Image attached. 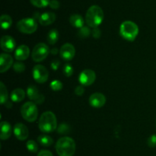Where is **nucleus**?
Wrapping results in <instances>:
<instances>
[{
    "label": "nucleus",
    "instance_id": "nucleus-34",
    "mask_svg": "<svg viewBox=\"0 0 156 156\" xmlns=\"http://www.w3.org/2000/svg\"><path fill=\"white\" fill-rule=\"evenodd\" d=\"M91 35H92V36L94 38H99L101 37V31L100 30V28L98 27L94 28L92 29V31H91Z\"/></svg>",
    "mask_w": 156,
    "mask_h": 156
},
{
    "label": "nucleus",
    "instance_id": "nucleus-8",
    "mask_svg": "<svg viewBox=\"0 0 156 156\" xmlns=\"http://www.w3.org/2000/svg\"><path fill=\"white\" fill-rule=\"evenodd\" d=\"M34 80L38 84H44L48 80L49 72L44 66L38 64L34 67L32 70Z\"/></svg>",
    "mask_w": 156,
    "mask_h": 156
},
{
    "label": "nucleus",
    "instance_id": "nucleus-6",
    "mask_svg": "<svg viewBox=\"0 0 156 156\" xmlns=\"http://www.w3.org/2000/svg\"><path fill=\"white\" fill-rule=\"evenodd\" d=\"M17 28L24 34H32L37 29V23L33 18H26L17 23Z\"/></svg>",
    "mask_w": 156,
    "mask_h": 156
},
{
    "label": "nucleus",
    "instance_id": "nucleus-31",
    "mask_svg": "<svg viewBox=\"0 0 156 156\" xmlns=\"http://www.w3.org/2000/svg\"><path fill=\"white\" fill-rule=\"evenodd\" d=\"M13 69L16 73H22L25 70V65L21 62H16L14 64Z\"/></svg>",
    "mask_w": 156,
    "mask_h": 156
},
{
    "label": "nucleus",
    "instance_id": "nucleus-25",
    "mask_svg": "<svg viewBox=\"0 0 156 156\" xmlns=\"http://www.w3.org/2000/svg\"><path fill=\"white\" fill-rule=\"evenodd\" d=\"M71 131V127L67 123H61L57 126V132L61 135L69 134Z\"/></svg>",
    "mask_w": 156,
    "mask_h": 156
},
{
    "label": "nucleus",
    "instance_id": "nucleus-26",
    "mask_svg": "<svg viewBox=\"0 0 156 156\" xmlns=\"http://www.w3.org/2000/svg\"><path fill=\"white\" fill-rule=\"evenodd\" d=\"M91 33V29L89 28V27H87V26H83L82 28H79V32H78V35H79V38H87L90 36Z\"/></svg>",
    "mask_w": 156,
    "mask_h": 156
},
{
    "label": "nucleus",
    "instance_id": "nucleus-7",
    "mask_svg": "<svg viewBox=\"0 0 156 156\" xmlns=\"http://www.w3.org/2000/svg\"><path fill=\"white\" fill-rule=\"evenodd\" d=\"M50 49L44 43H38L34 46L31 53L32 59L35 62H41L48 56Z\"/></svg>",
    "mask_w": 156,
    "mask_h": 156
},
{
    "label": "nucleus",
    "instance_id": "nucleus-13",
    "mask_svg": "<svg viewBox=\"0 0 156 156\" xmlns=\"http://www.w3.org/2000/svg\"><path fill=\"white\" fill-rule=\"evenodd\" d=\"M89 104L94 108H101L105 106L106 102V97L101 93H94L90 96Z\"/></svg>",
    "mask_w": 156,
    "mask_h": 156
},
{
    "label": "nucleus",
    "instance_id": "nucleus-37",
    "mask_svg": "<svg viewBox=\"0 0 156 156\" xmlns=\"http://www.w3.org/2000/svg\"><path fill=\"white\" fill-rule=\"evenodd\" d=\"M37 156H53V153L49 150H41L39 153H38Z\"/></svg>",
    "mask_w": 156,
    "mask_h": 156
},
{
    "label": "nucleus",
    "instance_id": "nucleus-17",
    "mask_svg": "<svg viewBox=\"0 0 156 156\" xmlns=\"http://www.w3.org/2000/svg\"><path fill=\"white\" fill-rule=\"evenodd\" d=\"M30 55V49L27 45L21 44L18 47L15 52V58L18 61H25Z\"/></svg>",
    "mask_w": 156,
    "mask_h": 156
},
{
    "label": "nucleus",
    "instance_id": "nucleus-35",
    "mask_svg": "<svg viewBox=\"0 0 156 156\" xmlns=\"http://www.w3.org/2000/svg\"><path fill=\"white\" fill-rule=\"evenodd\" d=\"M49 6L52 9H58L60 6V3L58 0H50Z\"/></svg>",
    "mask_w": 156,
    "mask_h": 156
},
{
    "label": "nucleus",
    "instance_id": "nucleus-11",
    "mask_svg": "<svg viewBox=\"0 0 156 156\" xmlns=\"http://www.w3.org/2000/svg\"><path fill=\"white\" fill-rule=\"evenodd\" d=\"M60 57L62 60L66 61H69L73 59L76 54V49L72 44L66 43L61 47L59 50Z\"/></svg>",
    "mask_w": 156,
    "mask_h": 156
},
{
    "label": "nucleus",
    "instance_id": "nucleus-21",
    "mask_svg": "<svg viewBox=\"0 0 156 156\" xmlns=\"http://www.w3.org/2000/svg\"><path fill=\"white\" fill-rule=\"evenodd\" d=\"M59 32L55 28L51 29V30L48 32V34H47V41H48L49 44H51V45H53V44H56V43L58 41V40H59Z\"/></svg>",
    "mask_w": 156,
    "mask_h": 156
},
{
    "label": "nucleus",
    "instance_id": "nucleus-30",
    "mask_svg": "<svg viewBox=\"0 0 156 156\" xmlns=\"http://www.w3.org/2000/svg\"><path fill=\"white\" fill-rule=\"evenodd\" d=\"M50 87L53 91H59L62 89V83L59 80H55L50 83Z\"/></svg>",
    "mask_w": 156,
    "mask_h": 156
},
{
    "label": "nucleus",
    "instance_id": "nucleus-28",
    "mask_svg": "<svg viewBox=\"0 0 156 156\" xmlns=\"http://www.w3.org/2000/svg\"><path fill=\"white\" fill-rule=\"evenodd\" d=\"M62 72H63L64 75H65L66 76H68V77H69V76H71L73 74V72H74V68H73V67L72 66L71 64H69V63H67V64H64L63 67H62Z\"/></svg>",
    "mask_w": 156,
    "mask_h": 156
},
{
    "label": "nucleus",
    "instance_id": "nucleus-24",
    "mask_svg": "<svg viewBox=\"0 0 156 156\" xmlns=\"http://www.w3.org/2000/svg\"><path fill=\"white\" fill-rule=\"evenodd\" d=\"M0 99H1V104L4 105L7 102L8 99V91L7 88L2 82L0 83Z\"/></svg>",
    "mask_w": 156,
    "mask_h": 156
},
{
    "label": "nucleus",
    "instance_id": "nucleus-32",
    "mask_svg": "<svg viewBox=\"0 0 156 156\" xmlns=\"http://www.w3.org/2000/svg\"><path fill=\"white\" fill-rule=\"evenodd\" d=\"M147 144L150 148H155L156 147V135H152L148 139Z\"/></svg>",
    "mask_w": 156,
    "mask_h": 156
},
{
    "label": "nucleus",
    "instance_id": "nucleus-38",
    "mask_svg": "<svg viewBox=\"0 0 156 156\" xmlns=\"http://www.w3.org/2000/svg\"><path fill=\"white\" fill-rule=\"evenodd\" d=\"M50 53H51L53 55L57 54H58V49L56 48V47H53V48L51 49V50H50Z\"/></svg>",
    "mask_w": 156,
    "mask_h": 156
},
{
    "label": "nucleus",
    "instance_id": "nucleus-23",
    "mask_svg": "<svg viewBox=\"0 0 156 156\" xmlns=\"http://www.w3.org/2000/svg\"><path fill=\"white\" fill-rule=\"evenodd\" d=\"M1 27L3 30H7L12 26V18L9 15H2L0 18Z\"/></svg>",
    "mask_w": 156,
    "mask_h": 156
},
{
    "label": "nucleus",
    "instance_id": "nucleus-2",
    "mask_svg": "<svg viewBox=\"0 0 156 156\" xmlns=\"http://www.w3.org/2000/svg\"><path fill=\"white\" fill-rule=\"evenodd\" d=\"M105 17L103 10L100 6L94 5L89 7L85 14V22L89 27L97 28L102 23Z\"/></svg>",
    "mask_w": 156,
    "mask_h": 156
},
{
    "label": "nucleus",
    "instance_id": "nucleus-4",
    "mask_svg": "<svg viewBox=\"0 0 156 156\" xmlns=\"http://www.w3.org/2000/svg\"><path fill=\"white\" fill-rule=\"evenodd\" d=\"M139 34V27L132 21H125L120 24V35L128 41H133Z\"/></svg>",
    "mask_w": 156,
    "mask_h": 156
},
{
    "label": "nucleus",
    "instance_id": "nucleus-3",
    "mask_svg": "<svg viewBox=\"0 0 156 156\" xmlns=\"http://www.w3.org/2000/svg\"><path fill=\"white\" fill-rule=\"evenodd\" d=\"M40 130L44 133H50L57 128V120L54 113L51 111L44 112L38 122Z\"/></svg>",
    "mask_w": 156,
    "mask_h": 156
},
{
    "label": "nucleus",
    "instance_id": "nucleus-10",
    "mask_svg": "<svg viewBox=\"0 0 156 156\" xmlns=\"http://www.w3.org/2000/svg\"><path fill=\"white\" fill-rule=\"evenodd\" d=\"M27 94L29 99L36 104H41L44 102V96L40 93L37 87L30 85L27 87Z\"/></svg>",
    "mask_w": 156,
    "mask_h": 156
},
{
    "label": "nucleus",
    "instance_id": "nucleus-36",
    "mask_svg": "<svg viewBox=\"0 0 156 156\" xmlns=\"http://www.w3.org/2000/svg\"><path fill=\"white\" fill-rule=\"evenodd\" d=\"M84 92H85V89L82 87V85L78 86V87H76V89H75V93H76V95H77V96H82Z\"/></svg>",
    "mask_w": 156,
    "mask_h": 156
},
{
    "label": "nucleus",
    "instance_id": "nucleus-14",
    "mask_svg": "<svg viewBox=\"0 0 156 156\" xmlns=\"http://www.w3.org/2000/svg\"><path fill=\"white\" fill-rule=\"evenodd\" d=\"M1 47L4 51L12 52L16 47V42L12 37L4 35L1 38Z\"/></svg>",
    "mask_w": 156,
    "mask_h": 156
},
{
    "label": "nucleus",
    "instance_id": "nucleus-19",
    "mask_svg": "<svg viewBox=\"0 0 156 156\" xmlns=\"http://www.w3.org/2000/svg\"><path fill=\"white\" fill-rule=\"evenodd\" d=\"M25 97V92L23 89L17 88L15 89L11 93L10 98L14 102H21Z\"/></svg>",
    "mask_w": 156,
    "mask_h": 156
},
{
    "label": "nucleus",
    "instance_id": "nucleus-18",
    "mask_svg": "<svg viewBox=\"0 0 156 156\" xmlns=\"http://www.w3.org/2000/svg\"><path fill=\"white\" fill-rule=\"evenodd\" d=\"M0 128H1L0 138L2 140H7L11 137L12 133V128L9 122L2 121L0 124Z\"/></svg>",
    "mask_w": 156,
    "mask_h": 156
},
{
    "label": "nucleus",
    "instance_id": "nucleus-5",
    "mask_svg": "<svg viewBox=\"0 0 156 156\" xmlns=\"http://www.w3.org/2000/svg\"><path fill=\"white\" fill-rule=\"evenodd\" d=\"M21 114L23 119L29 122H34L38 116L37 104L34 102H27L23 104L21 108Z\"/></svg>",
    "mask_w": 156,
    "mask_h": 156
},
{
    "label": "nucleus",
    "instance_id": "nucleus-12",
    "mask_svg": "<svg viewBox=\"0 0 156 156\" xmlns=\"http://www.w3.org/2000/svg\"><path fill=\"white\" fill-rule=\"evenodd\" d=\"M15 137L20 141H24L27 139L29 136V130L25 125L22 123L15 124L13 128Z\"/></svg>",
    "mask_w": 156,
    "mask_h": 156
},
{
    "label": "nucleus",
    "instance_id": "nucleus-15",
    "mask_svg": "<svg viewBox=\"0 0 156 156\" xmlns=\"http://www.w3.org/2000/svg\"><path fill=\"white\" fill-rule=\"evenodd\" d=\"M13 64V58L9 54L2 53L0 56V72L2 73L7 71Z\"/></svg>",
    "mask_w": 156,
    "mask_h": 156
},
{
    "label": "nucleus",
    "instance_id": "nucleus-27",
    "mask_svg": "<svg viewBox=\"0 0 156 156\" xmlns=\"http://www.w3.org/2000/svg\"><path fill=\"white\" fill-rule=\"evenodd\" d=\"M34 6L37 8H45L49 6L50 0H30Z\"/></svg>",
    "mask_w": 156,
    "mask_h": 156
},
{
    "label": "nucleus",
    "instance_id": "nucleus-33",
    "mask_svg": "<svg viewBox=\"0 0 156 156\" xmlns=\"http://www.w3.org/2000/svg\"><path fill=\"white\" fill-rule=\"evenodd\" d=\"M59 65H60V61L58 59H54L51 61L50 64V67H51L52 70H57L59 69Z\"/></svg>",
    "mask_w": 156,
    "mask_h": 156
},
{
    "label": "nucleus",
    "instance_id": "nucleus-22",
    "mask_svg": "<svg viewBox=\"0 0 156 156\" xmlns=\"http://www.w3.org/2000/svg\"><path fill=\"white\" fill-rule=\"evenodd\" d=\"M37 141L41 145L44 147H50L53 144V138L46 134H42L38 136Z\"/></svg>",
    "mask_w": 156,
    "mask_h": 156
},
{
    "label": "nucleus",
    "instance_id": "nucleus-29",
    "mask_svg": "<svg viewBox=\"0 0 156 156\" xmlns=\"http://www.w3.org/2000/svg\"><path fill=\"white\" fill-rule=\"evenodd\" d=\"M26 146H27V150L32 153H36L38 150L37 144L34 140L27 141V143H26Z\"/></svg>",
    "mask_w": 156,
    "mask_h": 156
},
{
    "label": "nucleus",
    "instance_id": "nucleus-9",
    "mask_svg": "<svg viewBox=\"0 0 156 156\" xmlns=\"http://www.w3.org/2000/svg\"><path fill=\"white\" fill-rule=\"evenodd\" d=\"M96 79V73L94 70L85 69L82 70L79 76V81L82 86L88 87L94 84Z\"/></svg>",
    "mask_w": 156,
    "mask_h": 156
},
{
    "label": "nucleus",
    "instance_id": "nucleus-16",
    "mask_svg": "<svg viewBox=\"0 0 156 156\" xmlns=\"http://www.w3.org/2000/svg\"><path fill=\"white\" fill-rule=\"evenodd\" d=\"M56 17L55 13L51 12H47L39 15L38 21H39L41 25L47 26L53 24L55 21V20H56Z\"/></svg>",
    "mask_w": 156,
    "mask_h": 156
},
{
    "label": "nucleus",
    "instance_id": "nucleus-20",
    "mask_svg": "<svg viewBox=\"0 0 156 156\" xmlns=\"http://www.w3.org/2000/svg\"><path fill=\"white\" fill-rule=\"evenodd\" d=\"M69 22L71 25L73 27L77 28H81L84 26L85 24V20L82 18V15H79V14H74L72 15L69 18Z\"/></svg>",
    "mask_w": 156,
    "mask_h": 156
},
{
    "label": "nucleus",
    "instance_id": "nucleus-1",
    "mask_svg": "<svg viewBox=\"0 0 156 156\" xmlns=\"http://www.w3.org/2000/svg\"><path fill=\"white\" fill-rule=\"evenodd\" d=\"M56 150L59 156H73L76 152V142L72 138L64 136L56 142Z\"/></svg>",
    "mask_w": 156,
    "mask_h": 156
}]
</instances>
